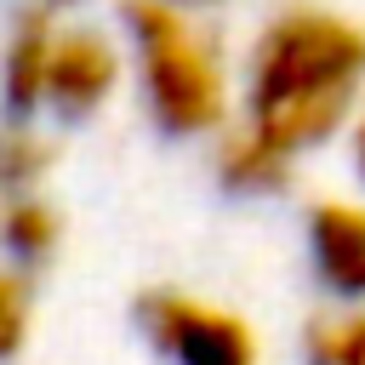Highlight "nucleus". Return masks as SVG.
Instances as JSON below:
<instances>
[{
    "instance_id": "6e6552de",
    "label": "nucleus",
    "mask_w": 365,
    "mask_h": 365,
    "mask_svg": "<svg viewBox=\"0 0 365 365\" xmlns=\"http://www.w3.org/2000/svg\"><path fill=\"white\" fill-rule=\"evenodd\" d=\"M308 365H365V314H342L308 331Z\"/></svg>"
},
{
    "instance_id": "7ed1b4c3",
    "label": "nucleus",
    "mask_w": 365,
    "mask_h": 365,
    "mask_svg": "<svg viewBox=\"0 0 365 365\" xmlns=\"http://www.w3.org/2000/svg\"><path fill=\"white\" fill-rule=\"evenodd\" d=\"M143 331L154 336V348L171 365H257V342L245 331V319L182 297V291H148L137 302Z\"/></svg>"
},
{
    "instance_id": "39448f33",
    "label": "nucleus",
    "mask_w": 365,
    "mask_h": 365,
    "mask_svg": "<svg viewBox=\"0 0 365 365\" xmlns=\"http://www.w3.org/2000/svg\"><path fill=\"white\" fill-rule=\"evenodd\" d=\"M308 240L325 285L342 297H365V211L348 200H325L308 217Z\"/></svg>"
},
{
    "instance_id": "423d86ee",
    "label": "nucleus",
    "mask_w": 365,
    "mask_h": 365,
    "mask_svg": "<svg viewBox=\"0 0 365 365\" xmlns=\"http://www.w3.org/2000/svg\"><path fill=\"white\" fill-rule=\"evenodd\" d=\"M51 40H57V23L46 11H29L17 23V40H11V103L17 108L46 103V57H51Z\"/></svg>"
},
{
    "instance_id": "0eeeda50",
    "label": "nucleus",
    "mask_w": 365,
    "mask_h": 365,
    "mask_svg": "<svg viewBox=\"0 0 365 365\" xmlns=\"http://www.w3.org/2000/svg\"><path fill=\"white\" fill-rule=\"evenodd\" d=\"M6 245H11L23 262L51 257V245H57V217H51V205H46V200H11V211H6Z\"/></svg>"
},
{
    "instance_id": "1a4fd4ad",
    "label": "nucleus",
    "mask_w": 365,
    "mask_h": 365,
    "mask_svg": "<svg viewBox=\"0 0 365 365\" xmlns=\"http://www.w3.org/2000/svg\"><path fill=\"white\" fill-rule=\"evenodd\" d=\"M0 302H6V354H17V342H23V325H29V308H23V274H6V285H0Z\"/></svg>"
},
{
    "instance_id": "20e7f679",
    "label": "nucleus",
    "mask_w": 365,
    "mask_h": 365,
    "mask_svg": "<svg viewBox=\"0 0 365 365\" xmlns=\"http://www.w3.org/2000/svg\"><path fill=\"white\" fill-rule=\"evenodd\" d=\"M120 80V57L103 34L86 29H57L51 57H46V103L63 114H86L97 108Z\"/></svg>"
},
{
    "instance_id": "f257e3e1",
    "label": "nucleus",
    "mask_w": 365,
    "mask_h": 365,
    "mask_svg": "<svg viewBox=\"0 0 365 365\" xmlns=\"http://www.w3.org/2000/svg\"><path fill=\"white\" fill-rule=\"evenodd\" d=\"M365 80V29L331 11H285L251 57V120L222 154L234 188L285 182L291 160L331 137Z\"/></svg>"
},
{
    "instance_id": "f03ea898",
    "label": "nucleus",
    "mask_w": 365,
    "mask_h": 365,
    "mask_svg": "<svg viewBox=\"0 0 365 365\" xmlns=\"http://www.w3.org/2000/svg\"><path fill=\"white\" fill-rule=\"evenodd\" d=\"M125 17H131V34H137V57H143V86H148L154 120L165 131H177V137L222 125L228 97H222L217 57L200 46V34L182 23V11L165 6V0H131Z\"/></svg>"
},
{
    "instance_id": "9d476101",
    "label": "nucleus",
    "mask_w": 365,
    "mask_h": 365,
    "mask_svg": "<svg viewBox=\"0 0 365 365\" xmlns=\"http://www.w3.org/2000/svg\"><path fill=\"white\" fill-rule=\"evenodd\" d=\"M354 148H359V171H365V120H359V137H354Z\"/></svg>"
}]
</instances>
